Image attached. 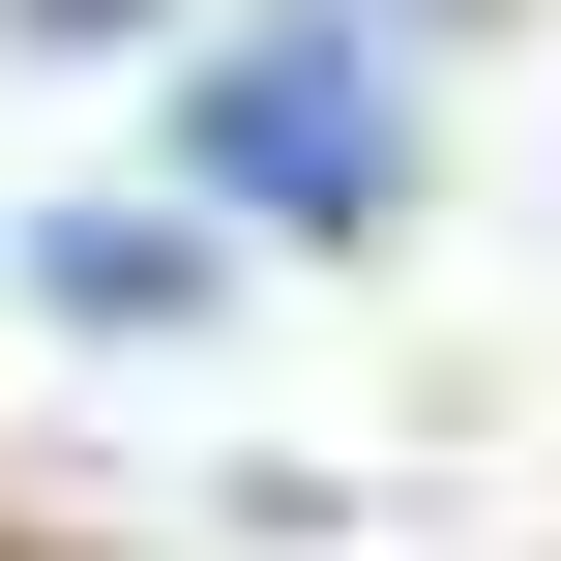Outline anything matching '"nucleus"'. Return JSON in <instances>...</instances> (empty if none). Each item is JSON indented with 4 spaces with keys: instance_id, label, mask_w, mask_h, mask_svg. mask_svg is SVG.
Here are the masks:
<instances>
[{
    "instance_id": "obj_1",
    "label": "nucleus",
    "mask_w": 561,
    "mask_h": 561,
    "mask_svg": "<svg viewBox=\"0 0 561 561\" xmlns=\"http://www.w3.org/2000/svg\"><path fill=\"white\" fill-rule=\"evenodd\" d=\"M207 178H266V237H355L385 207V89L355 59H237L207 89Z\"/></svg>"
}]
</instances>
